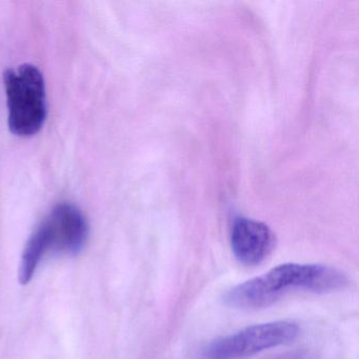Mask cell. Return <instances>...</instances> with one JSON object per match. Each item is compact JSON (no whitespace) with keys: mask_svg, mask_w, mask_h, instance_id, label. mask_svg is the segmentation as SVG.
Here are the masks:
<instances>
[{"mask_svg":"<svg viewBox=\"0 0 359 359\" xmlns=\"http://www.w3.org/2000/svg\"><path fill=\"white\" fill-rule=\"evenodd\" d=\"M348 279L340 271L323 264H285L226 292L224 302L241 310H257L293 291L327 293L344 289Z\"/></svg>","mask_w":359,"mask_h":359,"instance_id":"obj_1","label":"cell"},{"mask_svg":"<svg viewBox=\"0 0 359 359\" xmlns=\"http://www.w3.org/2000/svg\"><path fill=\"white\" fill-rule=\"evenodd\" d=\"M231 248L235 258L247 266L262 264L275 245V235L264 222L235 218L231 228Z\"/></svg>","mask_w":359,"mask_h":359,"instance_id":"obj_5","label":"cell"},{"mask_svg":"<svg viewBox=\"0 0 359 359\" xmlns=\"http://www.w3.org/2000/svg\"><path fill=\"white\" fill-rule=\"evenodd\" d=\"M88 235L87 219L79 208L71 203L56 205L27 241L18 270L20 283L27 285L32 280L47 254H79L87 243Z\"/></svg>","mask_w":359,"mask_h":359,"instance_id":"obj_2","label":"cell"},{"mask_svg":"<svg viewBox=\"0 0 359 359\" xmlns=\"http://www.w3.org/2000/svg\"><path fill=\"white\" fill-rule=\"evenodd\" d=\"M299 327L291 321H272L245 327L212 341L203 350V359H245L269 348L291 344Z\"/></svg>","mask_w":359,"mask_h":359,"instance_id":"obj_4","label":"cell"},{"mask_svg":"<svg viewBox=\"0 0 359 359\" xmlns=\"http://www.w3.org/2000/svg\"><path fill=\"white\" fill-rule=\"evenodd\" d=\"M8 123L12 133L30 137L41 131L47 117L45 79L36 67L22 65L4 76Z\"/></svg>","mask_w":359,"mask_h":359,"instance_id":"obj_3","label":"cell"}]
</instances>
